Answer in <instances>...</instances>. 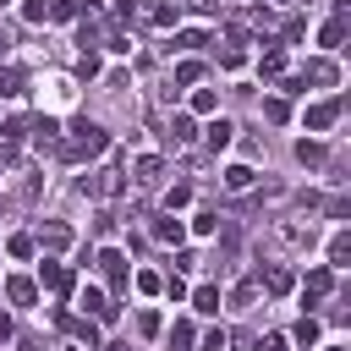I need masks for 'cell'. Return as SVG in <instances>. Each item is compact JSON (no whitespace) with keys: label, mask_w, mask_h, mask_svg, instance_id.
<instances>
[{"label":"cell","mask_w":351,"mask_h":351,"mask_svg":"<svg viewBox=\"0 0 351 351\" xmlns=\"http://www.w3.org/2000/svg\"><path fill=\"white\" fill-rule=\"evenodd\" d=\"M285 115H291L285 99H263V121H285Z\"/></svg>","instance_id":"f546056e"},{"label":"cell","mask_w":351,"mask_h":351,"mask_svg":"<svg viewBox=\"0 0 351 351\" xmlns=\"http://www.w3.org/2000/svg\"><path fill=\"white\" fill-rule=\"evenodd\" d=\"M186 203H192V186H170L165 192V208H186Z\"/></svg>","instance_id":"4dcf8cb0"},{"label":"cell","mask_w":351,"mask_h":351,"mask_svg":"<svg viewBox=\"0 0 351 351\" xmlns=\"http://www.w3.org/2000/svg\"><path fill=\"white\" fill-rule=\"evenodd\" d=\"M0 340H11V318L5 313H0Z\"/></svg>","instance_id":"60d3db41"},{"label":"cell","mask_w":351,"mask_h":351,"mask_svg":"<svg viewBox=\"0 0 351 351\" xmlns=\"http://www.w3.org/2000/svg\"><path fill=\"white\" fill-rule=\"evenodd\" d=\"M38 241H44L49 252H60V247H71V230H66V225H44V236H38Z\"/></svg>","instance_id":"ac0fdd59"},{"label":"cell","mask_w":351,"mask_h":351,"mask_svg":"<svg viewBox=\"0 0 351 351\" xmlns=\"http://www.w3.org/2000/svg\"><path fill=\"white\" fill-rule=\"evenodd\" d=\"M82 307H88V318H99V324H115V307L104 302V291H93V285H88V291H82Z\"/></svg>","instance_id":"ba28073f"},{"label":"cell","mask_w":351,"mask_h":351,"mask_svg":"<svg viewBox=\"0 0 351 351\" xmlns=\"http://www.w3.org/2000/svg\"><path fill=\"white\" fill-rule=\"evenodd\" d=\"M329 285H335V269H329V263H318V269L307 274V307H313V302H324V296H329Z\"/></svg>","instance_id":"8992f818"},{"label":"cell","mask_w":351,"mask_h":351,"mask_svg":"<svg viewBox=\"0 0 351 351\" xmlns=\"http://www.w3.org/2000/svg\"><path fill=\"white\" fill-rule=\"evenodd\" d=\"M137 329H143V335H159V313L143 307V313H137Z\"/></svg>","instance_id":"836d02e7"},{"label":"cell","mask_w":351,"mask_h":351,"mask_svg":"<svg viewBox=\"0 0 351 351\" xmlns=\"http://www.w3.org/2000/svg\"><path fill=\"white\" fill-rule=\"evenodd\" d=\"M324 351H346V346H324Z\"/></svg>","instance_id":"b9f144b4"},{"label":"cell","mask_w":351,"mask_h":351,"mask_svg":"<svg viewBox=\"0 0 351 351\" xmlns=\"http://www.w3.org/2000/svg\"><path fill=\"white\" fill-rule=\"evenodd\" d=\"M137 291H143V296H154V291H165V280H159L154 269H143V274H137Z\"/></svg>","instance_id":"1f68e13d"},{"label":"cell","mask_w":351,"mask_h":351,"mask_svg":"<svg viewBox=\"0 0 351 351\" xmlns=\"http://www.w3.org/2000/svg\"><path fill=\"white\" fill-rule=\"evenodd\" d=\"M197 77H203V66H197V60H181V66H176V82H181V88H186V82H197Z\"/></svg>","instance_id":"f1b7e54d"},{"label":"cell","mask_w":351,"mask_h":351,"mask_svg":"<svg viewBox=\"0 0 351 351\" xmlns=\"http://www.w3.org/2000/svg\"><path fill=\"white\" fill-rule=\"evenodd\" d=\"M22 93V71L16 66H0V99H16Z\"/></svg>","instance_id":"44dd1931"},{"label":"cell","mask_w":351,"mask_h":351,"mask_svg":"<svg viewBox=\"0 0 351 351\" xmlns=\"http://www.w3.org/2000/svg\"><path fill=\"white\" fill-rule=\"evenodd\" d=\"M170 49L192 55V49H203V33H197V27H192V33H176V38H170Z\"/></svg>","instance_id":"603a6c76"},{"label":"cell","mask_w":351,"mask_h":351,"mask_svg":"<svg viewBox=\"0 0 351 351\" xmlns=\"http://www.w3.org/2000/svg\"><path fill=\"white\" fill-rule=\"evenodd\" d=\"M346 258H351V236L340 230V236L329 241V269H346Z\"/></svg>","instance_id":"d6986e66"},{"label":"cell","mask_w":351,"mask_h":351,"mask_svg":"<svg viewBox=\"0 0 351 351\" xmlns=\"http://www.w3.org/2000/svg\"><path fill=\"white\" fill-rule=\"evenodd\" d=\"M340 38H346V16H335V22H324V33H318V44H324V49H340Z\"/></svg>","instance_id":"9a60e30c"},{"label":"cell","mask_w":351,"mask_h":351,"mask_svg":"<svg viewBox=\"0 0 351 351\" xmlns=\"http://www.w3.org/2000/svg\"><path fill=\"white\" fill-rule=\"evenodd\" d=\"M291 340H296V346H313V340H318V318H302V324L291 329Z\"/></svg>","instance_id":"d4e9b609"},{"label":"cell","mask_w":351,"mask_h":351,"mask_svg":"<svg viewBox=\"0 0 351 351\" xmlns=\"http://www.w3.org/2000/svg\"><path fill=\"white\" fill-rule=\"evenodd\" d=\"M170 346L186 351V346H192V324H176V329H170Z\"/></svg>","instance_id":"e575fe53"},{"label":"cell","mask_w":351,"mask_h":351,"mask_svg":"<svg viewBox=\"0 0 351 351\" xmlns=\"http://www.w3.org/2000/svg\"><path fill=\"white\" fill-rule=\"evenodd\" d=\"M203 132H208V148H214V154H219V148H230V137H236V126H230L225 115H214Z\"/></svg>","instance_id":"30bf717a"},{"label":"cell","mask_w":351,"mask_h":351,"mask_svg":"<svg viewBox=\"0 0 351 351\" xmlns=\"http://www.w3.org/2000/svg\"><path fill=\"white\" fill-rule=\"evenodd\" d=\"M181 236H186V225H181V219H170V214H165V219H154V241H165V247H170V241H181Z\"/></svg>","instance_id":"8fae6325"},{"label":"cell","mask_w":351,"mask_h":351,"mask_svg":"<svg viewBox=\"0 0 351 351\" xmlns=\"http://www.w3.org/2000/svg\"><path fill=\"white\" fill-rule=\"evenodd\" d=\"M192 307H197V313H219V291H214V285H197V291H192Z\"/></svg>","instance_id":"ffe728a7"},{"label":"cell","mask_w":351,"mask_h":351,"mask_svg":"<svg viewBox=\"0 0 351 351\" xmlns=\"http://www.w3.org/2000/svg\"><path fill=\"white\" fill-rule=\"evenodd\" d=\"M99 269L110 274V285H115V291H126L132 269H126V252H121V247H104V252H99Z\"/></svg>","instance_id":"277c9868"},{"label":"cell","mask_w":351,"mask_h":351,"mask_svg":"<svg viewBox=\"0 0 351 351\" xmlns=\"http://www.w3.org/2000/svg\"><path fill=\"white\" fill-rule=\"evenodd\" d=\"M33 247H38L33 236H11V241H5V252H11V258H33Z\"/></svg>","instance_id":"4316f807"},{"label":"cell","mask_w":351,"mask_h":351,"mask_svg":"<svg viewBox=\"0 0 351 351\" xmlns=\"http://www.w3.org/2000/svg\"><path fill=\"white\" fill-rule=\"evenodd\" d=\"M280 236H285L291 247H313V225H285Z\"/></svg>","instance_id":"cb8c5ba5"},{"label":"cell","mask_w":351,"mask_h":351,"mask_svg":"<svg viewBox=\"0 0 351 351\" xmlns=\"http://www.w3.org/2000/svg\"><path fill=\"white\" fill-rule=\"evenodd\" d=\"M38 280H44V285H49L55 296H66V291L77 285V274H71L66 263H55V258H44V263H38Z\"/></svg>","instance_id":"5b68a950"},{"label":"cell","mask_w":351,"mask_h":351,"mask_svg":"<svg viewBox=\"0 0 351 351\" xmlns=\"http://www.w3.org/2000/svg\"><path fill=\"white\" fill-rule=\"evenodd\" d=\"M225 186L230 192H247L252 186V165H225Z\"/></svg>","instance_id":"5bb4252c"},{"label":"cell","mask_w":351,"mask_h":351,"mask_svg":"<svg viewBox=\"0 0 351 351\" xmlns=\"http://www.w3.org/2000/svg\"><path fill=\"white\" fill-rule=\"evenodd\" d=\"M285 5H296V0H285Z\"/></svg>","instance_id":"7bdbcfd3"},{"label":"cell","mask_w":351,"mask_h":351,"mask_svg":"<svg viewBox=\"0 0 351 351\" xmlns=\"http://www.w3.org/2000/svg\"><path fill=\"white\" fill-rule=\"evenodd\" d=\"M132 170H137V181H159V170H165V165H159V154H137V165H132Z\"/></svg>","instance_id":"e0dca14e"},{"label":"cell","mask_w":351,"mask_h":351,"mask_svg":"<svg viewBox=\"0 0 351 351\" xmlns=\"http://www.w3.org/2000/svg\"><path fill=\"white\" fill-rule=\"evenodd\" d=\"M192 137H197V121H192V115H176V121H170V143H181V148H186Z\"/></svg>","instance_id":"4fadbf2b"},{"label":"cell","mask_w":351,"mask_h":351,"mask_svg":"<svg viewBox=\"0 0 351 351\" xmlns=\"http://www.w3.org/2000/svg\"><path fill=\"white\" fill-rule=\"evenodd\" d=\"M214 110H219L214 88H197V93H192V115H214Z\"/></svg>","instance_id":"7402d4cb"},{"label":"cell","mask_w":351,"mask_h":351,"mask_svg":"<svg viewBox=\"0 0 351 351\" xmlns=\"http://www.w3.org/2000/svg\"><path fill=\"white\" fill-rule=\"evenodd\" d=\"M258 71H263V77H280V71H285V55H280V49H269V55H263V66H258Z\"/></svg>","instance_id":"83f0119b"},{"label":"cell","mask_w":351,"mask_h":351,"mask_svg":"<svg viewBox=\"0 0 351 351\" xmlns=\"http://www.w3.org/2000/svg\"><path fill=\"white\" fill-rule=\"evenodd\" d=\"M192 230H197V236H214V230H219V214H197Z\"/></svg>","instance_id":"d6a6232c"},{"label":"cell","mask_w":351,"mask_h":351,"mask_svg":"<svg viewBox=\"0 0 351 351\" xmlns=\"http://www.w3.org/2000/svg\"><path fill=\"white\" fill-rule=\"evenodd\" d=\"M269 291H274V296H285V291H291V274H285V269H274V274H269Z\"/></svg>","instance_id":"8d00e7d4"},{"label":"cell","mask_w":351,"mask_h":351,"mask_svg":"<svg viewBox=\"0 0 351 351\" xmlns=\"http://www.w3.org/2000/svg\"><path fill=\"white\" fill-rule=\"evenodd\" d=\"M296 159H302V165H324V143H318V137H302V143H296Z\"/></svg>","instance_id":"2e32d148"},{"label":"cell","mask_w":351,"mask_h":351,"mask_svg":"<svg viewBox=\"0 0 351 351\" xmlns=\"http://www.w3.org/2000/svg\"><path fill=\"white\" fill-rule=\"evenodd\" d=\"M110 148V132L93 126V121H71V137H66V154L71 159H99Z\"/></svg>","instance_id":"6da1fadb"},{"label":"cell","mask_w":351,"mask_h":351,"mask_svg":"<svg viewBox=\"0 0 351 351\" xmlns=\"http://www.w3.org/2000/svg\"><path fill=\"white\" fill-rule=\"evenodd\" d=\"M340 110H346V99L335 93V99H318V104H307V132H329L335 121H340Z\"/></svg>","instance_id":"7a4b0ae2"},{"label":"cell","mask_w":351,"mask_h":351,"mask_svg":"<svg viewBox=\"0 0 351 351\" xmlns=\"http://www.w3.org/2000/svg\"><path fill=\"white\" fill-rule=\"evenodd\" d=\"M307 77H313V82H324V88H329V82H335V66H329V60H307Z\"/></svg>","instance_id":"484cf974"},{"label":"cell","mask_w":351,"mask_h":351,"mask_svg":"<svg viewBox=\"0 0 351 351\" xmlns=\"http://www.w3.org/2000/svg\"><path fill=\"white\" fill-rule=\"evenodd\" d=\"M285 346H291V340H285V335H269V340H263V346H258V351H285Z\"/></svg>","instance_id":"ab89813d"},{"label":"cell","mask_w":351,"mask_h":351,"mask_svg":"<svg viewBox=\"0 0 351 351\" xmlns=\"http://www.w3.org/2000/svg\"><path fill=\"white\" fill-rule=\"evenodd\" d=\"M5 296H11L16 307H33V302H38V285L22 280V274H11V280H5Z\"/></svg>","instance_id":"52a82bcc"},{"label":"cell","mask_w":351,"mask_h":351,"mask_svg":"<svg viewBox=\"0 0 351 351\" xmlns=\"http://www.w3.org/2000/svg\"><path fill=\"white\" fill-rule=\"evenodd\" d=\"M55 132H60V121H55V115H38V121H33V137H38V148H55Z\"/></svg>","instance_id":"7c38bea8"},{"label":"cell","mask_w":351,"mask_h":351,"mask_svg":"<svg viewBox=\"0 0 351 351\" xmlns=\"http://www.w3.org/2000/svg\"><path fill=\"white\" fill-rule=\"evenodd\" d=\"M121 192V170H93L82 176V197H115Z\"/></svg>","instance_id":"3957f363"},{"label":"cell","mask_w":351,"mask_h":351,"mask_svg":"<svg viewBox=\"0 0 351 351\" xmlns=\"http://www.w3.org/2000/svg\"><path fill=\"white\" fill-rule=\"evenodd\" d=\"M60 329H71L82 346H99V324H93V318H71V313H60Z\"/></svg>","instance_id":"9c48e42d"},{"label":"cell","mask_w":351,"mask_h":351,"mask_svg":"<svg viewBox=\"0 0 351 351\" xmlns=\"http://www.w3.org/2000/svg\"><path fill=\"white\" fill-rule=\"evenodd\" d=\"M22 16H27V22H44V16H49V5H44V0H27V5H22Z\"/></svg>","instance_id":"74e56055"},{"label":"cell","mask_w":351,"mask_h":351,"mask_svg":"<svg viewBox=\"0 0 351 351\" xmlns=\"http://www.w3.org/2000/svg\"><path fill=\"white\" fill-rule=\"evenodd\" d=\"M16 159H22V148L16 143H0V165H16Z\"/></svg>","instance_id":"f35d334b"},{"label":"cell","mask_w":351,"mask_h":351,"mask_svg":"<svg viewBox=\"0 0 351 351\" xmlns=\"http://www.w3.org/2000/svg\"><path fill=\"white\" fill-rule=\"evenodd\" d=\"M225 346H230L225 329H208V335H203V351H225Z\"/></svg>","instance_id":"d590c367"}]
</instances>
